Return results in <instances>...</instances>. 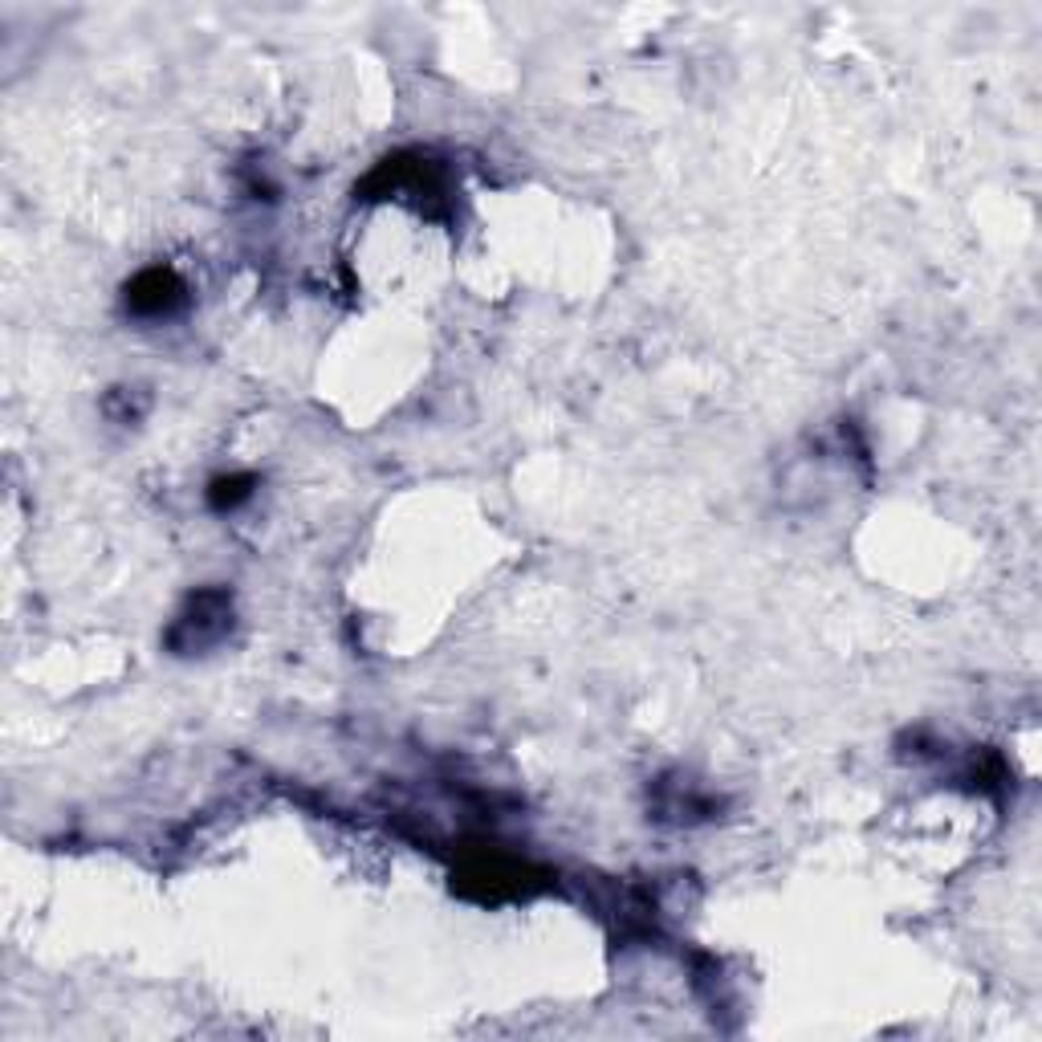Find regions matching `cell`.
Instances as JSON below:
<instances>
[{
  "instance_id": "1",
  "label": "cell",
  "mask_w": 1042,
  "mask_h": 1042,
  "mask_svg": "<svg viewBox=\"0 0 1042 1042\" xmlns=\"http://www.w3.org/2000/svg\"><path fill=\"white\" fill-rule=\"evenodd\" d=\"M180 285H175L168 273H147V278L135 281V294H131V306L143 314H163L175 302Z\"/></svg>"
}]
</instances>
